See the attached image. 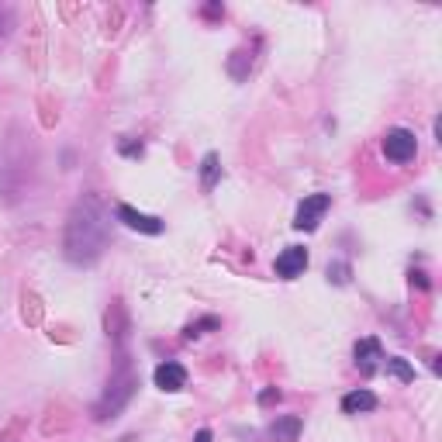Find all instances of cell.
Here are the masks:
<instances>
[{
    "instance_id": "1",
    "label": "cell",
    "mask_w": 442,
    "mask_h": 442,
    "mask_svg": "<svg viewBox=\"0 0 442 442\" xmlns=\"http://www.w3.org/2000/svg\"><path fill=\"white\" fill-rule=\"evenodd\" d=\"M110 242V218L104 211V200L87 194L73 204L63 235V252L73 266H93Z\"/></svg>"
},
{
    "instance_id": "2",
    "label": "cell",
    "mask_w": 442,
    "mask_h": 442,
    "mask_svg": "<svg viewBox=\"0 0 442 442\" xmlns=\"http://www.w3.org/2000/svg\"><path fill=\"white\" fill-rule=\"evenodd\" d=\"M135 391H138V374H135L132 359L121 353L118 356V366L110 370V380H108V387H104V394L93 404V421L118 418V415L128 408V401L135 398Z\"/></svg>"
},
{
    "instance_id": "3",
    "label": "cell",
    "mask_w": 442,
    "mask_h": 442,
    "mask_svg": "<svg viewBox=\"0 0 442 442\" xmlns=\"http://www.w3.org/2000/svg\"><path fill=\"white\" fill-rule=\"evenodd\" d=\"M415 153H418L415 132H408V128H391V132L384 135V155H387L391 163H411Z\"/></svg>"
},
{
    "instance_id": "4",
    "label": "cell",
    "mask_w": 442,
    "mask_h": 442,
    "mask_svg": "<svg viewBox=\"0 0 442 442\" xmlns=\"http://www.w3.org/2000/svg\"><path fill=\"white\" fill-rule=\"evenodd\" d=\"M329 207H332L329 194H311V197H304L301 204H297L294 228H297V232H314V228H318V221H322V215H325Z\"/></svg>"
},
{
    "instance_id": "5",
    "label": "cell",
    "mask_w": 442,
    "mask_h": 442,
    "mask_svg": "<svg viewBox=\"0 0 442 442\" xmlns=\"http://www.w3.org/2000/svg\"><path fill=\"white\" fill-rule=\"evenodd\" d=\"M277 277H284V280H294V277H301L304 269H308V249H301V245H287L280 256H277Z\"/></svg>"
},
{
    "instance_id": "6",
    "label": "cell",
    "mask_w": 442,
    "mask_h": 442,
    "mask_svg": "<svg viewBox=\"0 0 442 442\" xmlns=\"http://www.w3.org/2000/svg\"><path fill=\"white\" fill-rule=\"evenodd\" d=\"M153 380H155V387H159V391L177 394V391L187 387V370H183L180 363H173V359H166V363H159V366H155Z\"/></svg>"
},
{
    "instance_id": "7",
    "label": "cell",
    "mask_w": 442,
    "mask_h": 442,
    "mask_svg": "<svg viewBox=\"0 0 442 442\" xmlns=\"http://www.w3.org/2000/svg\"><path fill=\"white\" fill-rule=\"evenodd\" d=\"M118 221H125L132 232H142V235H159L163 232V221L155 218V215L135 211L132 204H118Z\"/></svg>"
},
{
    "instance_id": "8",
    "label": "cell",
    "mask_w": 442,
    "mask_h": 442,
    "mask_svg": "<svg viewBox=\"0 0 442 442\" xmlns=\"http://www.w3.org/2000/svg\"><path fill=\"white\" fill-rule=\"evenodd\" d=\"M301 428H304L301 415H280V418L269 421L266 436H269V442H297L301 439Z\"/></svg>"
},
{
    "instance_id": "9",
    "label": "cell",
    "mask_w": 442,
    "mask_h": 442,
    "mask_svg": "<svg viewBox=\"0 0 442 442\" xmlns=\"http://www.w3.org/2000/svg\"><path fill=\"white\" fill-rule=\"evenodd\" d=\"M353 356H356V366H359L366 376L376 370V359H384V356H380V342H376V339H359V342H356V349H353Z\"/></svg>"
},
{
    "instance_id": "10",
    "label": "cell",
    "mask_w": 442,
    "mask_h": 442,
    "mask_svg": "<svg viewBox=\"0 0 442 442\" xmlns=\"http://www.w3.org/2000/svg\"><path fill=\"white\" fill-rule=\"evenodd\" d=\"M376 408V394L374 391H353L342 398V411L346 415H363V411H374Z\"/></svg>"
},
{
    "instance_id": "11",
    "label": "cell",
    "mask_w": 442,
    "mask_h": 442,
    "mask_svg": "<svg viewBox=\"0 0 442 442\" xmlns=\"http://www.w3.org/2000/svg\"><path fill=\"white\" fill-rule=\"evenodd\" d=\"M218 177H221V159L215 153H207L200 159V187H204V190H215Z\"/></svg>"
},
{
    "instance_id": "12",
    "label": "cell",
    "mask_w": 442,
    "mask_h": 442,
    "mask_svg": "<svg viewBox=\"0 0 442 442\" xmlns=\"http://www.w3.org/2000/svg\"><path fill=\"white\" fill-rule=\"evenodd\" d=\"M384 366H387V374L391 376H398L401 384H411V380H415V366H411L404 356H387Z\"/></svg>"
},
{
    "instance_id": "13",
    "label": "cell",
    "mask_w": 442,
    "mask_h": 442,
    "mask_svg": "<svg viewBox=\"0 0 442 442\" xmlns=\"http://www.w3.org/2000/svg\"><path fill=\"white\" fill-rule=\"evenodd\" d=\"M249 66H252V56H249L245 48H239V52H232V59H228V73H232L235 80H245V73H249Z\"/></svg>"
},
{
    "instance_id": "14",
    "label": "cell",
    "mask_w": 442,
    "mask_h": 442,
    "mask_svg": "<svg viewBox=\"0 0 442 442\" xmlns=\"http://www.w3.org/2000/svg\"><path fill=\"white\" fill-rule=\"evenodd\" d=\"M221 322L218 318H200V322H194V325H187V332H183V339H200L207 329H218Z\"/></svg>"
},
{
    "instance_id": "15",
    "label": "cell",
    "mask_w": 442,
    "mask_h": 442,
    "mask_svg": "<svg viewBox=\"0 0 442 442\" xmlns=\"http://www.w3.org/2000/svg\"><path fill=\"white\" fill-rule=\"evenodd\" d=\"M329 280L332 284H349V263H332L329 266Z\"/></svg>"
},
{
    "instance_id": "16",
    "label": "cell",
    "mask_w": 442,
    "mask_h": 442,
    "mask_svg": "<svg viewBox=\"0 0 442 442\" xmlns=\"http://www.w3.org/2000/svg\"><path fill=\"white\" fill-rule=\"evenodd\" d=\"M273 401H280V391L277 387H266L263 394H259V404H273Z\"/></svg>"
},
{
    "instance_id": "17",
    "label": "cell",
    "mask_w": 442,
    "mask_h": 442,
    "mask_svg": "<svg viewBox=\"0 0 442 442\" xmlns=\"http://www.w3.org/2000/svg\"><path fill=\"white\" fill-rule=\"evenodd\" d=\"M121 153H125V155H142V142H138V145L125 142V145H121Z\"/></svg>"
},
{
    "instance_id": "18",
    "label": "cell",
    "mask_w": 442,
    "mask_h": 442,
    "mask_svg": "<svg viewBox=\"0 0 442 442\" xmlns=\"http://www.w3.org/2000/svg\"><path fill=\"white\" fill-rule=\"evenodd\" d=\"M194 442H215V436H211V428H200L197 436H194Z\"/></svg>"
},
{
    "instance_id": "19",
    "label": "cell",
    "mask_w": 442,
    "mask_h": 442,
    "mask_svg": "<svg viewBox=\"0 0 442 442\" xmlns=\"http://www.w3.org/2000/svg\"><path fill=\"white\" fill-rule=\"evenodd\" d=\"M7 24H11V18H7V11H0V35H7Z\"/></svg>"
},
{
    "instance_id": "20",
    "label": "cell",
    "mask_w": 442,
    "mask_h": 442,
    "mask_svg": "<svg viewBox=\"0 0 442 442\" xmlns=\"http://www.w3.org/2000/svg\"><path fill=\"white\" fill-rule=\"evenodd\" d=\"M411 280H415L418 287H428V280H425V273H411Z\"/></svg>"
}]
</instances>
